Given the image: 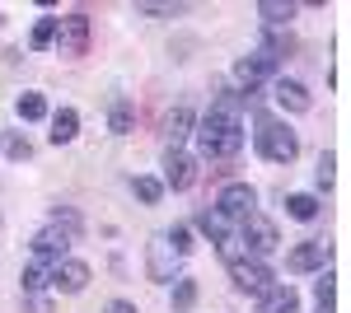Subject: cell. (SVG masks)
<instances>
[{
  "label": "cell",
  "mask_w": 351,
  "mask_h": 313,
  "mask_svg": "<svg viewBox=\"0 0 351 313\" xmlns=\"http://www.w3.org/2000/svg\"><path fill=\"white\" fill-rule=\"evenodd\" d=\"M197 136V150L202 159H234L243 150V94L239 89H220L211 108H206V117L192 127Z\"/></svg>",
  "instance_id": "1"
},
{
  "label": "cell",
  "mask_w": 351,
  "mask_h": 313,
  "mask_svg": "<svg viewBox=\"0 0 351 313\" xmlns=\"http://www.w3.org/2000/svg\"><path fill=\"white\" fill-rule=\"evenodd\" d=\"M253 145H258V155L271 159V164H291V159L300 155V136L286 122H276V117H267V112H258L253 117Z\"/></svg>",
  "instance_id": "2"
},
{
  "label": "cell",
  "mask_w": 351,
  "mask_h": 313,
  "mask_svg": "<svg viewBox=\"0 0 351 313\" xmlns=\"http://www.w3.org/2000/svg\"><path fill=\"white\" fill-rule=\"evenodd\" d=\"M52 47H56V56H71V61L89 52V14H84V10H71V14L56 19Z\"/></svg>",
  "instance_id": "3"
},
{
  "label": "cell",
  "mask_w": 351,
  "mask_h": 313,
  "mask_svg": "<svg viewBox=\"0 0 351 313\" xmlns=\"http://www.w3.org/2000/svg\"><path fill=\"white\" fill-rule=\"evenodd\" d=\"M239 243H243V253L248 258H267V253H276V243H281V234H276V225H271L267 215H248L243 220V229H239Z\"/></svg>",
  "instance_id": "4"
},
{
  "label": "cell",
  "mask_w": 351,
  "mask_h": 313,
  "mask_svg": "<svg viewBox=\"0 0 351 313\" xmlns=\"http://www.w3.org/2000/svg\"><path fill=\"white\" fill-rule=\"evenodd\" d=\"M230 281L239 295H263L267 286H276V276H271V266L263 258H239L230 262Z\"/></svg>",
  "instance_id": "5"
},
{
  "label": "cell",
  "mask_w": 351,
  "mask_h": 313,
  "mask_svg": "<svg viewBox=\"0 0 351 313\" xmlns=\"http://www.w3.org/2000/svg\"><path fill=\"white\" fill-rule=\"evenodd\" d=\"M216 210L225 215V220H239V225H243V220L258 210V192H253L248 183H225V187H220V197H216Z\"/></svg>",
  "instance_id": "6"
},
{
  "label": "cell",
  "mask_w": 351,
  "mask_h": 313,
  "mask_svg": "<svg viewBox=\"0 0 351 313\" xmlns=\"http://www.w3.org/2000/svg\"><path fill=\"white\" fill-rule=\"evenodd\" d=\"M276 66H281V61H276V56H267V52L239 56V61H234V79H239L243 89L253 94V89H258L263 79H276Z\"/></svg>",
  "instance_id": "7"
},
{
  "label": "cell",
  "mask_w": 351,
  "mask_h": 313,
  "mask_svg": "<svg viewBox=\"0 0 351 313\" xmlns=\"http://www.w3.org/2000/svg\"><path fill=\"white\" fill-rule=\"evenodd\" d=\"M71 243H80V238H71L61 225H43L38 234H33V253H38V262H61L66 253H71Z\"/></svg>",
  "instance_id": "8"
},
{
  "label": "cell",
  "mask_w": 351,
  "mask_h": 313,
  "mask_svg": "<svg viewBox=\"0 0 351 313\" xmlns=\"http://www.w3.org/2000/svg\"><path fill=\"white\" fill-rule=\"evenodd\" d=\"M192 183H197V159L188 150H164V187L188 192Z\"/></svg>",
  "instance_id": "9"
},
{
  "label": "cell",
  "mask_w": 351,
  "mask_h": 313,
  "mask_svg": "<svg viewBox=\"0 0 351 313\" xmlns=\"http://www.w3.org/2000/svg\"><path fill=\"white\" fill-rule=\"evenodd\" d=\"M328 258H332V243H324V238H304L300 248H291L286 266H291L295 276H304V271H324Z\"/></svg>",
  "instance_id": "10"
},
{
  "label": "cell",
  "mask_w": 351,
  "mask_h": 313,
  "mask_svg": "<svg viewBox=\"0 0 351 313\" xmlns=\"http://www.w3.org/2000/svg\"><path fill=\"white\" fill-rule=\"evenodd\" d=\"M52 286L61 290V295H80V290L89 286V266H84V262H75V258L52 262Z\"/></svg>",
  "instance_id": "11"
},
{
  "label": "cell",
  "mask_w": 351,
  "mask_h": 313,
  "mask_svg": "<svg viewBox=\"0 0 351 313\" xmlns=\"http://www.w3.org/2000/svg\"><path fill=\"white\" fill-rule=\"evenodd\" d=\"M271 99H276L281 112H309V89H304L300 79L276 75V79H271Z\"/></svg>",
  "instance_id": "12"
},
{
  "label": "cell",
  "mask_w": 351,
  "mask_h": 313,
  "mask_svg": "<svg viewBox=\"0 0 351 313\" xmlns=\"http://www.w3.org/2000/svg\"><path fill=\"white\" fill-rule=\"evenodd\" d=\"M258 313H300V295L295 286H267L263 295H258Z\"/></svg>",
  "instance_id": "13"
},
{
  "label": "cell",
  "mask_w": 351,
  "mask_h": 313,
  "mask_svg": "<svg viewBox=\"0 0 351 313\" xmlns=\"http://www.w3.org/2000/svg\"><path fill=\"white\" fill-rule=\"evenodd\" d=\"M192 127H197V117H192V108L188 103H178L169 117H164V136H169V150H178L183 140L192 136Z\"/></svg>",
  "instance_id": "14"
},
{
  "label": "cell",
  "mask_w": 351,
  "mask_h": 313,
  "mask_svg": "<svg viewBox=\"0 0 351 313\" xmlns=\"http://www.w3.org/2000/svg\"><path fill=\"white\" fill-rule=\"evenodd\" d=\"M150 276L155 281H173V248L164 243V234L150 238Z\"/></svg>",
  "instance_id": "15"
},
{
  "label": "cell",
  "mask_w": 351,
  "mask_h": 313,
  "mask_svg": "<svg viewBox=\"0 0 351 313\" xmlns=\"http://www.w3.org/2000/svg\"><path fill=\"white\" fill-rule=\"evenodd\" d=\"M75 136H80V112H75V108L52 112V145H71Z\"/></svg>",
  "instance_id": "16"
},
{
  "label": "cell",
  "mask_w": 351,
  "mask_h": 313,
  "mask_svg": "<svg viewBox=\"0 0 351 313\" xmlns=\"http://www.w3.org/2000/svg\"><path fill=\"white\" fill-rule=\"evenodd\" d=\"M192 225H197V229H202V234L211 238V243H225V238H230V220H225V215H220L216 206L197 210V220H192Z\"/></svg>",
  "instance_id": "17"
},
{
  "label": "cell",
  "mask_w": 351,
  "mask_h": 313,
  "mask_svg": "<svg viewBox=\"0 0 351 313\" xmlns=\"http://www.w3.org/2000/svg\"><path fill=\"white\" fill-rule=\"evenodd\" d=\"M258 14H263V28H281L286 19H295V5L291 0H258Z\"/></svg>",
  "instance_id": "18"
},
{
  "label": "cell",
  "mask_w": 351,
  "mask_h": 313,
  "mask_svg": "<svg viewBox=\"0 0 351 313\" xmlns=\"http://www.w3.org/2000/svg\"><path fill=\"white\" fill-rule=\"evenodd\" d=\"M19 286H24V295H43V290L52 286V262H33V266H24Z\"/></svg>",
  "instance_id": "19"
},
{
  "label": "cell",
  "mask_w": 351,
  "mask_h": 313,
  "mask_svg": "<svg viewBox=\"0 0 351 313\" xmlns=\"http://www.w3.org/2000/svg\"><path fill=\"white\" fill-rule=\"evenodd\" d=\"M132 127H136V108L127 103V99H117V103L108 108V131L112 136H132Z\"/></svg>",
  "instance_id": "20"
},
{
  "label": "cell",
  "mask_w": 351,
  "mask_h": 313,
  "mask_svg": "<svg viewBox=\"0 0 351 313\" xmlns=\"http://www.w3.org/2000/svg\"><path fill=\"white\" fill-rule=\"evenodd\" d=\"M319 197H309V192H291V197H286V215H291V220H314V215H319Z\"/></svg>",
  "instance_id": "21"
},
{
  "label": "cell",
  "mask_w": 351,
  "mask_h": 313,
  "mask_svg": "<svg viewBox=\"0 0 351 313\" xmlns=\"http://www.w3.org/2000/svg\"><path fill=\"white\" fill-rule=\"evenodd\" d=\"M258 52H267V56H276V61H281V56L295 52V38H291V33H281V28H267V33H263V47H258Z\"/></svg>",
  "instance_id": "22"
},
{
  "label": "cell",
  "mask_w": 351,
  "mask_h": 313,
  "mask_svg": "<svg viewBox=\"0 0 351 313\" xmlns=\"http://www.w3.org/2000/svg\"><path fill=\"white\" fill-rule=\"evenodd\" d=\"M192 304H197V281L173 276V313H192Z\"/></svg>",
  "instance_id": "23"
},
{
  "label": "cell",
  "mask_w": 351,
  "mask_h": 313,
  "mask_svg": "<svg viewBox=\"0 0 351 313\" xmlns=\"http://www.w3.org/2000/svg\"><path fill=\"white\" fill-rule=\"evenodd\" d=\"M52 38H56V14H43V19L33 24V33H28V47H33V52H47Z\"/></svg>",
  "instance_id": "24"
},
{
  "label": "cell",
  "mask_w": 351,
  "mask_h": 313,
  "mask_svg": "<svg viewBox=\"0 0 351 313\" xmlns=\"http://www.w3.org/2000/svg\"><path fill=\"white\" fill-rule=\"evenodd\" d=\"M14 112H19L24 122H43V117H47V99L28 89V94H19V103H14Z\"/></svg>",
  "instance_id": "25"
},
{
  "label": "cell",
  "mask_w": 351,
  "mask_h": 313,
  "mask_svg": "<svg viewBox=\"0 0 351 313\" xmlns=\"http://www.w3.org/2000/svg\"><path fill=\"white\" fill-rule=\"evenodd\" d=\"M0 155L5 159H33V145H28V136H19V131H5L0 136Z\"/></svg>",
  "instance_id": "26"
},
{
  "label": "cell",
  "mask_w": 351,
  "mask_h": 313,
  "mask_svg": "<svg viewBox=\"0 0 351 313\" xmlns=\"http://www.w3.org/2000/svg\"><path fill=\"white\" fill-rule=\"evenodd\" d=\"M164 243L173 248V258H188L192 248H197V243H192V229H188V225H173V229H164Z\"/></svg>",
  "instance_id": "27"
},
{
  "label": "cell",
  "mask_w": 351,
  "mask_h": 313,
  "mask_svg": "<svg viewBox=\"0 0 351 313\" xmlns=\"http://www.w3.org/2000/svg\"><path fill=\"white\" fill-rule=\"evenodd\" d=\"M332 295H337V276L319 271V281H314V309H332Z\"/></svg>",
  "instance_id": "28"
},
{
  "label": "cell",
  "mask_w": 351,
  "mask_h": 313,
  "mask_svg": "<svg viewBox=\"0 0 351 313\" xmlns=\"http://www.w3.org/2000/svg\"><path fill=\"white\" fill-rule=\"evenodd\" d=\"M132 192L141 197V201H145V206H155V201L164 197V183H160V178H145V173H141V178L132 183Z\"/></svg>",
  "instance_id": "29"
},
{
  "label": "cell",
  "mask_w": 351,
  "mask_h": 313,
  "mask_svg": "<svg viewBox=\"0 0 351 313\" xmlns=\"http://www.w3.org/2000/svg\"><path fill=\"white\" fill-rule=\"evenodd\" d=\"M136 14H145V19H173V14H183V5H150V0H141Z\"/></svg>",
  "instance_id": "30"
},
{
  "label": "cell",
  "mask_w": 351,
  "mask_h": 313,
  "mask_svg": "<svg viewBox=\"0 0 351 313\" xmlns=\"http://www.w3.org/2000/svg\"><path fill=\"white\" fill-rule=\"evenodd\" d=\"M52 225H61V229H66V234L71 238H80V215H75V210H52Z\"/></svg>",
  "instance_id": "31"
},
{
  "label": "cell",
  "mask_w": 351,
  "mask_h": 313,
  "mask_svg": "<svg viewBox=\"0 0 351 313\" xmlns=\"http://www.w3.org/2000/svg\"><path fill=\"white\" fill-rule=\"evenodd\" d=\"M332 168H337V155H319V192H328V187H332Z\"/></svg>",
  "instance_id": "32"
},
{
  "label": "cell",
  "mask_w": 351,
  "mask_h": 313,
  "mask_svg": "<svg viewBox=\"0 0 351 313\" xmlns=\"http://www.w3.org/2000/svg\"><path fill=\"white\" fill-rule=\"evenodd\" d=\"M216 248H220V258H225V262H239V258H248V253H243V243H239L234 234L225 238V243H216Z\"/></svg>",
  "instance_id": "33"
},
{
  "label": "cell",
  "mask_w": 351,
  "mask_h": 313,
  "mask_svg": "<svg viewBox=\"0 0 351 313\" xmlns=\"http://www.w3.org/2000/svg\"><path fill=\"white\" fill-rule=\"evenodd\" d=\"M24 309H28V313H52V299H47V295H28Z\"/></svg>",
  "instance_id": "34"
},
{
  "label": "cell",
  "mask_w": 351,
  "mask_h": 313,
  "mask_svg": "<svg viewBox=\"0 0 351 313\" xmlns=\"http://www.w3.org/2000/svg\"><path fill=\"white\" fill-rule=\"evenodd\" d=\"M104 313H141V309H136V304H127V299H108V304H104Z\"/></svg>",
  "instance_id": "35"
}]
</instances>
